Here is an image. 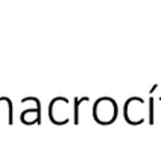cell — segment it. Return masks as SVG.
<instances>
[{
    "instance_id": "cell-5",
    "label": "cell",
    "mask_w": 161,
    "mask_h": 144,
    "mask_svg": "<svg viewBox=\"0 0 161 144\" xmlns=\"http://www.w3.org/2000/svg\"><path fill=\"white\" fill-rule=\"evenodd\" d=\"M88 97H76L75 99V125H79V105L82 102H88Z\"/></svg>"
},
{
    "instance_id": "cell-2",
    "label": "cell",
    "mask_w": 161,
    "mask_h": 144,
    "mask_svg": "<svg viewBox=\"0 0 161 144\" xmlns=\"http://www.w3.org/2000/svg\"><path fill=\"white\" fill-rule=\"evenodd\" d=\"M49 117L55 125H65L69 121V100L65 97H55L49 105Z\"/></svg>"
},
{
    "instance_id": "cell-4",
    "label": "cell",
    "mask_w": 161,
    "mask_h": 144,
    "mask_svg": "<svg viewBox=\"0 0 161 144\" xmlns=\"http://www.w3.org/2000/svg\"><path fill=\"white\" fill-rule=\"evenodd\" d=\"M20 118H21V121H23L25 125H35V123H40V120H41V106L23 111V114L20 115Z\"/></svg>"
},
{
    "instance_id": "cell-1",
    "label": "cell",
    "mask_w": 161,
    "mask_h": 144,
    "mask_svg": "<svg viewBox=\"0 0 161 144\" xmlns=\"http://www.w3.org/2000/svg\"><path fill=\"white\" fill-rule=\"evenodd\" d=\"M119 108L111 97H100L93 105V117L99 125H111L117 118Z\"/></svg>"
},
{
    "instance_id": "cell-3",
    "label": "cell",
    "mask_w": 161,
    "mask_h": 144,
    "mask_svg": "<svg viewBox=\"0 0 161 144\" xmlns=\"http://www.w3.org/2000/svg\"><path fill=\"white\" fill-rule=\"evenodd\" d=\"M144 103L140 97H131L125 103V120L129 125H140L144 120Z\"/></svg>"
}]
</instances>
